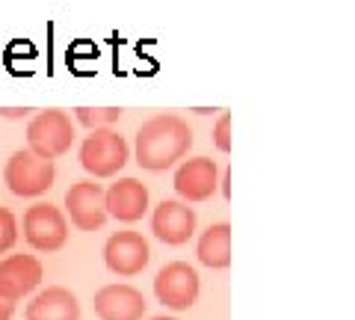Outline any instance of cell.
I'll list each match as a JSON object with an SVG mask.
<instances>
[{"mask_svg": "<svg viewBox=\"0 0 355 320\" xmlns=\"http://www.w3.org/2000/svg\"><path fill=\"white\" fill-rule=\"evenodd\" d=\"M130 160L128 140L113 128L92 130L80 142V167L92 175V178H113L116 172L125 169Z\"/></svg>", "mask_w": 355, "mask_h": 320, "instance_id": "2", "label": "cell"}, {"mask_svg": "<svg viewBox=\"0 0 355 320\" xmlns=\"http://www.w3.org/2000/svg\"><path fill=\"white\" fill-rule=\"evenodd\" d=\"M151 320H178V317H166V314H163V317H151Z\"/></svg>", "mask_w": 355, "mask_h": 320, "instance_id": "22", "label": "cell"}, {"mask_svg": "<svg viewBox=\"0 0 355 320\" xmlns=\"http://www.w3.org/2000/svg\"><path fill=\"white\" fill-rule=\"evenodd\" d=\"M219 190H222V196H231V172H222V178H219Z\"/></svg>", "mask_w": 355, "mask_h": 320, "instance_id": "21", "label": "cell"}, {"mask_svg": "<svg viewBox=\"0 0 355 320\" xmlns=\"http://www.w3.org/2000/svg\"><path fill=\"white\" fill-rule=\"evenodd\" d=\"M74 116H77V122L89 130H104V128L119 122L121 110L119 107H77Z\"/></svg>", "mask_w": 355, "mask_h": 320, "instance_id": "16", "label": "cell"}, {"mask_svg": "<svg viewBox=\"0 0 355 320\" xmlns=\"http://www.w3.org/2000/svg\"><path fill=\"white\" fill-rule=\"evenodd\" d=\"M198 261L210 270H222L231 264V226L216 223L198 237Z\"/></svg>", "mask_w": 355, "mask_h": 320, "instance_id": "15", "label": "cell"}, {"mask_svg": "<svg viewBox=\"0 0 355 320\" xmlns=\"http://www.w3.org/2000/svg\"><path fill=\"white\" fill-rule=\"evenodd\" d=\"M74 142V125L62 110H42L27 125V151L42 160H57Z\"/></svg>", "mask_w": 355, "mask_h": 320, "instance_id": "3", "label": "cell"}, {"mask_svg": "<svg viewBox=\"0 0 355 320\" xmlns=\"http://www.w3.org/2000/svg\"><path fill=\"white\" fill-rule=\"evenodd\" d=\"M175 190L184 205L205 202L219 190V169L210 158H193L184 160L175 172Z\"/></svg>", "mask_w": 355, "mask_h": 320, "instance_id": "11", "label": "cell"}, {"mask_svg": "<svg viewBox=\"0 0 355 320\" xmlns=\"http://www.w3.org/2000/svg\"><path fill=\"white\" fill-rule=\"evenodd\" d=\"M24 240L36 252H57L69 240V219L51 202H36L24 214Z\"/></svg>", "mask_w": 355, "mask_h": 320, "instance_id": "5", "label": "cell"}, {"mask_svg": "<svg viewBox=\"0 0 355 320\" xmlns=\"http://www.w3.org/2000/svg\"><path fill=\"white\" fill-rule=\"evenodd\" d=\"M42 261L33 255H9L0 258V296L9 303L24 300L42 285Z\"/></svg>", "mask_w": 355, "mask_h": 320, "instance_id": "10", "label": "cell"}, {"mask_svg": "<svg viewBox=\"0 0 355 320\" xmlns=\"http://www.w3.org/2000/svg\"><path fill=\"white\" fill-rule=\"evenodd\" d=\"M27 113H33L30 107H0V116H3V119H21Z\"/></svg>", "mask_w": 355, "mask_h": 320, "instance_id": "19", "label": "cell"}, {"mask_svg": "<svg viewBox=\"0 0 355 320\" xmlns=\"http://www.w3.org/2000/svg\"><path fill=\"white\" fill-rule=\"evenodd\" d=\"M193 146V130L181 116L160 113L151 116L148 122H142L137 130V163L148 172H163L172 169L178 160H184V154Z\"/></svg>", "mask_w": 355, "mask_h": 320, "instance_id": "1", "label": "cell"}, {"mask_svg": "<svg viewBox=\"0 0 355 320\" xmlns=\"http://www.w3.org/2000/svg\"><path fill=\"white\" fill-rule=\"evenodd\" d=\"M18 240V219L9 208H0V255L9 252Z\"/></svg>", "mask_w": 355, "mask_h": 320, "instance_id": "17", "label": "cell"}, {"mask_svg": "<svg viewBox=\"0 0 355 320\" xmlns=\"http://www.w3.org/2000/svg\"><path fill=\"white\" fill-rule=\"evenodd\" d=\"M196 211L184 205L181 199H163L151 214V231L154 237L163 240L166 246H181L196 235Z\"/></svg>", "mask_w": 355, "mask_h": 320, "instance_id": "8", "label": "cell"}, {"mask_svg": "<svg viewBox=\"0 0 355 320\" xmlns=\"http://www.w3.org/2000/svg\"><path fill=\"white\" fill-rule=\"evenodd\" d=\"M148 187L137 178H119L116 184H110L104 190V205L107 217L119 219V223H137L148 211Z\"/></svg>", "mask_w": 355, "mask_h": 320, "instance_id": "12", "label": "cell"}, {"mask_svg": "<svg viewBox=\"0 0 355 320\" xmlns=\"http://www.w3.org/2000/svg\"><path fill=\"white\" fill-rule=\"evenodd\" d=\"M65 214L80 231H95L107 223V205H104V187L95 181H77L65 193ZM65 217V219H69Z\"/></svg>", "mask_w": 355, "mask_h": 320, "instance_id": "9", "label": "cell"}, {"mask_svg": "<svg viewBox=\"0 0 355 320\" xmlns=\"http://www.w3.org/2000/svg\"><path fill=\"white\" fill-rule=\"evenodd\" d=\"M53 178H57L53 160H42L27 149L15 151L12 158L6 160V169H3L6 187L21 199H33V196L48 193L53 187Z\"/></svg>", "mask_w": 355, "mask_h": 320, "instance_id": "4", "label": "cell"}, {"mask_svg": "<svg viewBox=\"0 0 355 320\" xmlns=\"http://www.w3.org/2000/svg\"><path fill=\"white\" fill-rule=\"evenodd\" d=\"M12 314H15V303H9L0 296V320H12Z\"/></svg>", "mask_w": 355, "mask_h": 320, "instance_id": "20", "label": "cell"}, {"mask_svg": "<svg viewBox=\"0 0 355 320\" xmlns=\"http://www.w3.org/2000/svg\"><path fill=\"white\" fill-rule=\"evenodd\" d=\"M214 146L225 154L231 151V116L228 113H222L219 122L214 125Z\"/></svg>", "mask_w": 355, "mask_h": 320, "instance_id": "18", "label": "cell"}, {"mask_svg": "<svg viewBox=\"0 0 355 320\" xmlns=\"http://www.w3.org/2000/svg\"><path fill=\"white\" fill-rule=\"evenodd\" d=\"M104 261L110 273L121 276V279H130V276H137L148 267V261H151L148 240L139 231H116L104 244Z\"/></svg>", "mask_w": 355, "mask_h": 320, "instance_id": "7", "label": "cell"}, {"mask_svg": "<svg viewBox=\"0 0 355 320\" xmlns=\"http://www.w3.org/2000/svg\"><path fill=\"white\" fill-rule=\"evenodd\" d=\"M198 291H202L198 273L187 261H169L154 279V294L172 312H187L198 300Z\"/></svg>", "mask_w": 355, "mask_h": 320, "instance_id": "6", "label": "cell"}, {"mask_svg": "<svg viewBox=\"0 0 355 320\" xmlns=\"http://www.w3.org/2000/svg\"><path fill=\"white\" fill-rule=\"evenodd\" d=\"M27 320H80V303L69 288L53 285L30 300Z\"/></svg>", "mask_w": 355, "mask_h": 320, "instance_id": "14", "label": "cell"}, {"mask_svg": "<svg viewBox=\"0 0 355 320\" xmlns=\"http://www.w3.org/2000/svg\"><path fill=\"white\" fill-rule=\"evenodd\" d=\"M95 314L101 320H142L146 296L133 285H104L95 294Z\"/></svg>", "mask_w": 355, "mask_h": 320, "instance_id": "13", "label": "cell"}]
</instances>
